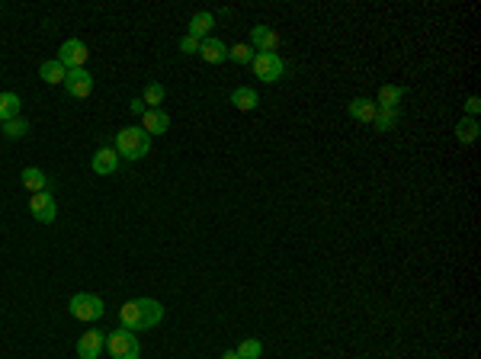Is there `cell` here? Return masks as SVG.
I'll return each mask as SVG.
<instances>
[{
    "instance_id": "obj_16",
    "label": "cell",
    "mask_w": 481,
    "mask_h": 359,
    "mask_svg": "<svg viewBox=\"0 0 481 359\" xmlns=\"http://www.w3.org/2000/svg\"><path fill=\"white\" fill-rule=\"evenodd\" d=\"M23 186L36 196V192H46L52 190V180L46 176V170H39V167H26L23 170Z\"/></svg>"
},
{
    "instance_id": "obj_3",
    "label": "cell",
    "mask_w": 481,
    "mask_h": 359,
    "mask_svg": "<svg viewBox=\"0 0 481 359\" xmlns=\"http://www.w3.org/2000/svg\"><path fill=\"white\" fill-rule=\"evenodd\" d=\"M68 311H71V318H77V321H100L103 311H106V305H103V298L100 295L77 292V295L68 302Z\"/></svg>"
},
{
    "instance_id": "obj_1",
    "label": "cell",
    "mask_w": 481,
    "mask_h": 359,
    "mask_svg": "<svg viewBox=\"0 0 481 359\" xmlns=\"http://www.w3.org/2000/svg\"><path fill=\"white\" fill-rule=\"evenodd\" d=\"M119 321L126 330H148L154 324L164 321V305L154 302V298H135V302H126L119 308Z\"/></svg>"
},
{
    "instance_id": "obj_15",
    "label": "cell",
    "mask_w": 481,
    "mask_h": 359,
    "mask_svg": "<svg viewBox=\"0 0 481 359\" xmlns=\"http://www.w3.org/2000/svg\"><path fill=\"white\" fill-rule=\"evenodd\" d=\"M212 26H215V13H209V10H199V13H193V20H189V32L187 36H193V38H209V32H212Z\"/></svg>"
},
{
    "instance_id": "obj_30",
    "label": "cell",
    "mask_w": 481,
    "mask_h": 359,
    "mask_svg": "<svg viewBox=\"0 0 481 359\" xmlns=\"http://www.w3.org/2000/svg\"><path fill=\"white\" fill-rule=\"evenodd\" d=\"M222 359H240V356L234 350H225V353H222Z\"/></svg>"
},
{
    "instance_id": "obj_28",
    "label": "cell",
    "mask_w": 481,
    "mask_h": 359,
    "mask_svg": "<svg viewBox=\"0 0 481 359\" xmlns=\"http://www.w3.org/2000/svg\"><path fill=\"white\" fill-rule=\"evenodd\" d=\"M478 109H481V99H478V97H468V103H466L468 119H475V115H478Z\"/></svg>"
},
{
    "instance_id": "obj_29",
    "label": "cell",
    "mask_w": 481,
    "mask_h": 359,
    "mask_svg": "<svg viewBox=\"0 0 481 359\" xmlns=\"http://www.w3.org/2000/svg\"><path fill=\"white\" fill-rule=\"evenodd\" d=\"M128 109H132L135 115H144V113H148V106H144L142 99H132V103H128Z\"/></svg>"
},
{
    "instance_id": "obj_21",
    "label": "cell",
    "mask_w": 481,
    "mask_h": 359,
    "mask_svg": "<svg viewBox=\"0 0 481 359\" xmlns=\"http://www.w3.org/2000/svg\"><path fill=\"white\" fill-rule=\"evenodd\" d=\"M478 135H481L478 119H459V125H456V138L462 141V145H475V141H478Z\"/></svg>"
},
{
    "instance_id": "obj_7",
    "label": "cell",
    "mask_w": 481,
    "mask_h": 359,
    "mask_svg": "<svg viewBox=\"0 0 481 359\" xmlns=\"http://www.w3.org/2000/svg\"><path fill=\"white\" fill-rule=\"evenodd\" d=\"M61 87H65L71 97L87 99L93 93V74L87 68H74V71H68V77H65V84Z\"/></svg>"
},
{
    "instance_id": "obj_5",
    "label": "cell",
    "mask_w": 481,
    "mask_h": 359,
    "mask_svg": "<svg viewBox=\"0 0 481 359\" xmlns=\"http://www.w3.org/2000/svg\"><path fill=\"white\" fill-rule=\"evenodd\" d=\"M250 68H254V74L260 77L264 84H276V80H283V74H286V62H283L279 55H270V52H257Z\"/></svg>"
},
{
    "instance_id": "obj_26",
    "label": "cell",
    "mask_w": 481,
    "mask_h": 359,
    "mask_svg": "<svg viewBox=\"0 0 481 359\" xmlns=\"http://www.w3.org/2000/svg\"><path fill=\"white\" fill-rule=\"evenodd\" d=\"M4 135L7 138H26L29 135V122H26V119H10V122H4Z\"/></svg>"
},
{
    "instance_id": "obj_18",
    "label": "cell",
    "mask_w": 481,
    "mask_h": 359,
    "mask_svg": "<svg viewBox=\"0 0 481 359\" xmlns=\"http://www.w3.org/2000/svg\"><path fill=\"white\" fill-rule=\"evenodd\" d=\"M405 99V87H395V84H382L376 97V106L379 109H398V103Z\"/></svg>"
},
{
    "instance_id": "obj_6",
    "label": "cell",
    "mask_w": 481,
    "mask_h": 359,
    "mask_svg": "<svg viewBox=\"0 0 481 359\" xmlns=\"http://www.w3.org/2000/svg\"><path fill=\"white\" fill-rule=\"evenodd\" d=\"M87 58H90V52H87V45H83L81 38H68V42L58 48V62L65 64L68 71L83 68V64H87Z\"/></svg>"
},
{
    "instance_id": "obj_27",
    "label": "cell",
    "mask_w": 481,
    "mask_h": 359,
    "mask_svg": "<svg viewBox=\"0 0 481 359\" xmlns=\"http://www.w3.org/2000/svg\"><path fill=\"white\" fill-rule=\"evenodd\" d=\"M180 52H183V55H199V38H193V36H183V42H180Z\"/></svg>"
},
{
    "instance_id": "obj_2",
    "label": "cell",
    "mask_w": 481,
    "mask_h": 359,
    "mask_svg": "<svg viewBox=\"0 0 481 359\" xmlns=\"http://www.w3.org/2000/svg\"><path fill=\"white\" fill-rule=\"evenodd\" d=\"M148 151H151V135L142 125L119 129V135H116V154H119V157H126V161H142Z\"/></svg>"
},
{
    "instance_id": "obj_17",
    "label": "cell",
    "mask_w": 481,
    "mask_h": 359,
    "mask_svg": "<svg viewBox=\"0 0 481 359\" xmlns=\"http://www.w3.org/2000/svg\"><path fill=\"white\" fill-rule=\"evenodd\" d=\"M23 113V99L16 93H0V125L10 122V119H20Z\"/></svg>"
},
{
    "instance_id": "obj_22",
    "label": "cell",
    "mask_w": 481,
    "mask_h": 359,
    "mask_svg": "<svg viewBox=\"0 0 481 359\" xmlns=\"http://www.w3.org/2000/svg\"><path fill=\"white\" fill-rule=\"evenodd\" d=\"M164 87L161 84H154V80H151V84H144V93H142V103L148 109H161V103H164Z\"/></svg>"
},
{
    "instance_id": "obj_23",
    "label": "cell",
    "mask_w": 481,
    "mask_h": 359,
    "mask_svg": "<svg viewBox=\"0 0 481 359\" xmlns=\"http://www.w3.org/2000/svg\"><path fill=\"white\" fill-rule=\"evenodd\" d=\"M398 125V109H379L376 119H372V129L376 132H391Z\"/></svg>"
},
{
    "instance_id": "obj_25",
    "label": "cell",
    "mask_w": 481,
    "mask_h": 359,
    "mask_svg": "<svg viewBox=\"0 0 481 359\" xmlns=\"http://www.w3.org/2000/svg\"><path fill=\"white\" fill-rule=\"evenodd\" d=\"M254 48L248 45V42H240V45H234V48H228V58H231L234 64H250L254 62Z\"/></svg>"
},
{
    "instance_id": "obj_9",
    "label": "cell",
    "mask_w": 481,
    "mask_h": 359,
    "mask_svg": "<svg viewBox=\"0 0 481 359\" xmlns=\"http://www.w3.org/2000/svg\"><path fill=\"white\" fill-rule=\"evenodd\" d=\"M254 52H270V55H276V48L283 45V38L276 36V32L270 29V26H254L250 29V42H248Z\"/></svg>"
},
{
    "instance_id": "obj_20",
    "label": "cell",
    "mask_w": 481,
    "mask_h": 359,
    "mask_svg": "<svg viewBox=\"0 0 481 359\" xmlns=\"http://www.w3.org/2000/svg\"><path fill=\"white\" fill-rule=\"evenodd\" d=\"M257 103H260V97H257L254 87H238V90L231 93V106L240 109V113H250V109H257Z\"/></svg>"
},
{
    "instance_id": "obj_24",
    "label": "cell",
    "mask_w": 481,
    "mask_h": 359,
    "mask_svg": "<svg viewBox=\"0 0 481 359\" xmlns=\"http://www.w3.org/2000/svg\"><path fill=\"white\" fill-rule=\"evenodd\" d=\"M240 359H260V353H264V344H260V340H254V337H248V340H240V346L238 350Z\"/></svg>"
},
{
    "instance_id": "obj_8",
    "label": "cell",
    "mask_w": 481,
    "mask_h": 359,
    "mask_svg": "<svg viewBox=\"0 0 481 359\" xmlns=\"http://www.w3.org/2000/svg\"><path fill=\"white\" fill-rule=\"evenodd\" d=\"M29 212H32V218H36V222L52 225V222H55V215H58V206H55L52 190L36 192V196L29 199Z\"/></svg>"
},
{
    "instance_id": "obj_13",
    "label": "cell",
    "mask_w": 481,
    "mask_h": 359,
    "mask_svg": "<svg viewBox=\"0 0 481 359\" xmlns=\"http://www.w3.org/2000/svg\"><path fill=\"white\" fill-rule=\"evenodd\" d=\"M350 115H353L356 122H366V125H372V119H376V113H379V106H376V99H366V97H356V99H350Z\"/></svg>"
},
{
    "instance_id": "obj_19",
    "label": "cell",
    "mask_w": 481,
    "mask_h": 359,
    "mask_svg": "<svg viewBox=\"0 0 481 359\" xmlns=\"http://www.w3.org/2000/svg\"><path fill=\"white\" fill-rule=\"evenodd\" d=\"M39 77H42L46 84H65L68 68H65L58 58H48V62H42V68H39Z\"/></svg>"
},
{
    "instance_id": "obj_11",
    "label": "cell",
    "mask_w": 481,
    "mask_h": 359,
    "mask_svg": "<svg viewBox=\"0 0 481 359\" xmlns=\"http://www.w3.org/2000/svg\"><path fill=\"white\" fill-rule=\"evenodd\" d=\"M199 58H203L205 64H222V62H228V45L222 42V38H203L199 42Z\"/></svg>"
},
{
    "instance_id": "obj_4",
    "label": "cell",
    "mask_w": 481,
    "mask_h": 359,
    "mask_svg": "<svg viewBox=\"0 0 481 359\" xmlns=\"http://www.w3.org/2000/svg\"><path fill=\"white\" fill-rule=\"evenodd\" d=\"M106 350H109L113 359H138L142 356V346H138L135 334L126 330V328H116L113 334L106 337Z\"/></svg>"
},
{
    "instance_id": "obj_12",
    "label": "cell",
    "mask_w": 481,
    "mask_h": 359,
    "mask_svg": "<svg viewBox=\"0 0 481 359\" xmlns=\"http://www.w3.org/2000/svg\"><path fill=\"white\" fill-rule=\"evenodd\" d=\"M93 174L100 176H109L119 170V154H116V148H100L97 154H93V161H90Z\"/></svg>"
},
{
    "instance_id": "obj_10",
    "label": "cell",
    "mask_w": 481,
    "mask_h": 359,
    "mask_svg": "<svg viewBox=\"0 0 481 359\" xmlns=\"http://www.w3.org/2000/svg\"><path fill=\"white\" fill-rule=\"evenodd\" d=\"M106 346V337L103 330H87V334H81V340H77V356L81 359H100V353H103Z\"/></svg>"
},
{
    "instance_id": "obj_14",
    "label": "cell",
    "mask_w": 481,
    "mask_h": 359,
    "mask_svg": "<svg viewBox=\"0 0 481 359\" xmlns=\"http://www.w3.org/2000/svg\"><path fill=\"white\" fill-rule=\"evenodd\" d=\"M142 129L148 132V135H164V132L170 129V115H167L164 109H148V113L142 115Z\"/></svg>"
}]
</instances>
